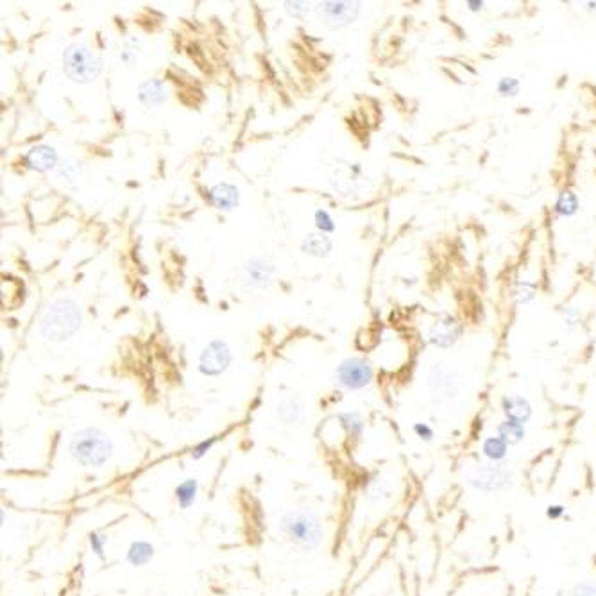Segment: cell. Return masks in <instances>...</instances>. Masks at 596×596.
<instances>
[{"label": "cell", "instance_id": "cell-13", "mask_svg": "<svg viewBox=\"0 0 596 596\" xmlns=\"http://www.w3.org/2000/svg\"><path fill=\"white\" fill-rule=\"evenodd\" d=\"M206 199L219 211H231L240 205V190L229 181L215 183L206 190Z\"/></svg>", "mask_w": 596, "mask_h": 596}, {"label": "cell", "instance_id": "cell-11", "mask_svg": "<svg viewBox=\"0 0 596 596\" xmlns=\"http://www.w3.org/2000/svg\"><path fill=\"white\" fill-rule=\"evenodd\" d=\"M462 337V324L451 314H441L428 326L426 341L437 349H450Z\"/></svg>", "mask_w": 596, "mask_h": 596}, {"label": "cell", "instance_id": "cell-25", "mask_svg": "<svg viewBox=\"0 0 596 596\" xmlns=\"http://www.w3.org/2000/svg\"><path fill=\"white\" fill-rule=\"evenodd\" d=\"M82 172V161L78 158H65L61 159L58 169H56V178L65 183L78 181Z\"/></svg>", "mask_w": 596, "mask_h": 596}, {"label": "cell", "instance_id": "cell-7", "mask_svg": "<svg viewBox=\"0 0 596 596\" xmlns=\"http://www.w3.org/2000/svg\"><path fill=\"white\" fill-rule=\"evenodd\" d=\"M426 385L430 391V396L435 405H444L459 396L460 383L455 369L450 367L444 362L433 364L428 371Z\"/></svg>", "mask_w": 596, "mask_h": 596}, {"label": "cell", "instance_id": "cell-10", "mask_svg": "<svg viewBox=\"0 0 596 596\" xmlns=\"http://www.w3.org/2000/svg\"><path fill=\"white\" fill-rule=\"evenodd\" d=\"M276 278V267L265 256H251L240 268V285L249 292H262L271 288Z\"/></svg>", "mask_w": 596, "mask_h": 596}, {"label": "cell", "instance_id": "cell-28", "mask_svg": "<svg viewBox=\"0 0 596 596\" xmlns=\"http://www.w3.org/2000/svg\"><path fill=\"white\" fill-rule=\"evenodd\" d=\"M108 536L104 532H99V530H93L88 536V545H90L91 553L97 557L99 560H106V548H108Z\"/></svg>", "mask_w": 596, "mask_h": 596}, {"label": "cell", "instance_id": "cell-26", "mask_svg": "<svg viewBox=\"0 0 596 596\" xmlns=\"http://www.w3.org/2000/svg\"><path fill=\"white\" fill-rule=\"evenodd\" d=\"M536 283L528 282V279H518L514 283V288H512V297L518 305H528L536 297Z\"/></svg>", "mask_w": 596, "mask_h": 596}, {"label": "cell", "instance_id": "cell-31", "mask_svg": "<svg viewBox=\"0 0 596 596\" xmlns=\"http://www.w3.org/2000/svg\"><path fill=\"white\" fill-rule=\"evenodd\" d=\"M217 442H219V437H217V435H214V437L205 439V441L197 442L196 446H194L190 450V459L196 460V462H197V460H203L206 455H208L209 451L214 450L215 444H217Z\"/></svg>", "mask_w": 596, "mask_h": 596}, {"label": "cell", "instance_id": "cell-29", "mask_svg": "<svg viewBox=\"0 0 596 596\" xmlns=\"http://www.w3.org/2000/svg\"><path fill=\"white\" fill-rule=\"evenodd\" d=\"M391 496L392 491L389 489L387 483L382 482V480L373 482L367 487V491H365V498H367L371 503H382V501L385 500H391Z\"/></svg>", "mask_w": 596, "mask_h": 596}, {"label": "cell", "instance_id": "cell-37", "mask_svg": "<svg viewBox=\"0 0 596 596\" xmlns=\"http://www.w3.org/2000/svg\"><path fill=\"white\" fill-rule=\"evenodd\" d=\"M466 8H468L471 13H478V11L483 10V2H466Z\"/></svg>", "mask_w": 596, "mask_h": 596}, {"label": "cell", "instance_id": "cell-18", "mask_svg": "<svg viewBox=\"0 0 596 596\" xmlns=\"http://www.w3.org/2000/svg\"><path fill=\"white\" fill-rule=\"evenodd\" d=\"M156 548L154 545L147 539H135L129 542L128 550H126V562L133 568H146L154 560Z\"/></svg>", "mask_w": 596, "mask_h": 596}, {"label": "cell", "instance_id": "cell-32", "mask_svg": "<svg viewBox=\"0 0 596 596\" xmlns=\"http://www.w3.org/2000/svg\"><path fill=\"white\" fill-rule=\"evenodd\" d=\"M283 5H285V11L288 13V16L296 20H305L310 14V11H312L310 2H283Z\"/></svg>", "mask_w": 596, "mask_h": 596}, {"label": "cell", "instance_id": "cell-22", "mask_svg": "<svg viewBox=\"0 0 596 596\" xmlns=\"http://www.w3.org/2000/svg\"><path fill=\"white\" fill-rule=\"evenodd\" d=\"M496 435L503 439L509 446H516V444H521L527 439V424L503 419V421L496 424Z\"/></svg>", "mask_w": 596, "mask_h": 596}, {"label": "cell", "instance_id": "cell-1", "mask_svg": "<svg viewBox=\"0 0 596 596\" xmlns=\"http://www.w3.org/2000/svg\"><path fill=\"white\" fill-rule=\"evenodd\" d=\"M278 534L292 548L299 551L317 550L324 541L326 530L315 512L312 510H287L278 519Z\"/></svg>", "mask_w": 596, "mask_h": 596}, {"label": "cell", "instance_id": "cell-33", "mask_svg": "<svg viewBox=\"0 0 596 596\" xmlns=\"http://www.w3.org/2000/svg\"><path fill=\"white\" fill-rule=\"evenodd\" d=\"M412 432H414V435L419 441L423 442H432L435 439V430L428 423H423V421H417V423L412 424Z\"/></svg>", "mask_w": 596, "mask_h": 596}, {"label": "cell", "instance_id": "cell-14", "mask_svg": "<svg viewBox=\"0 0 596 596\" xmlns=\"http://www.w3.org/2000/svg\"><path fill=\"white\" fill-rule=\"evenodd\" d=\"M60 154L56 147L49 146V144H38V146L31 147L25 154V163L31 170L36 172H50V170L58 169L60 165Z\"/></svg>", "mask_w": 596, "mask_h": 596}, {"label": "cell", "instance_id": "cell-20", "mask_svg": "<svg viewBox=\"0 0 596 596\" xmlns=\"http://www.w3.org/2000/svg\"><path fill=\"white\" fill-rule=\"evenodd\" d=\"M199 478L188 477L185 480L174 487V500H176V505L181 510H188L194 507V503L197 501V494H199Z\"/></svg>", "mask_w": 596, "mask_h": 596}, {"label": "cell", "instance_id": "cell-17", "mask_svg": "<svg viewBox=\"0 0 596 596\" xmlns=\"http://www.w3.org/2000/svg\"><path fill=\"white\" fill-rule=\"evenodd\" d=\"M301 251L312 258H328L333 253L332 235L321 231H312L301 240Z\"/></svg>", "mask_w": 596, "mask_h": 596}, {"label": "cell", "instance_id": "cell-9", "mask_svg": "<svg viewBox=\"0 0 596 596\" xmlns=\"http://www.w3.org/2000/svg\"><path fill=\"white\" fill-rule=\"evenodd\" d=\"M335 383L344 391L356 392L367 389L374 380V371L362 358H344L335 367Z\"/></svg>", "mask_w": 596, "mask_h": 596}, {"label": "cell", "instance_id": "cell-2", "mask_svg": "<svg viewBox=\"0 0 596 596\" xmlns=\"http://www.w3.org/2000/svg\"><path fill=\"white\" fill-rule=\"evenodd\" d=\"M82 328L81 306L70 297H56L43 308L38 332L45 341L65 342Z\"/></svg>", "mask_w": 596, "mask_h": 596}, {"label": "cell", "instance_id": "cell-3", "mask_svg": "<svg viewBox=\"0 0 596 596\" xmlns=\"http://www.w3.org/2000/svg\"><path fill=\"white\" fill-rule=\"evenodd\" d=\"M69 453L76 464L87 469L104 468L115 453L110 433L99 426H82L69 441Z\"/></svg>", "mask_w": 596, "mask_h": 596}, {"label": "cell", "instance_id": "cell-23", "mask_svg": "<svg viewBox=\"0 0 596 596\" xmlns=\"http://www.w3.org/2000/svg\"><path fill=\"white\" fill-rule=\"evenodd\" d=\"M580 209V199L573 190H562L553 205V214L557 219H571Z\"/></svg>", "mask_w": 596, "mask_h": 596}, {"label": "cell", "instance_id": "cell-27", "mask_svg": "<svg viewBox=\"0 0 596 596\" xmlns=\"http://www.w3.org/2000/svg\"><path fill=\"white\" fill-rule=\"evenodd\" d=\"M519 91H521V81L514 76H503L496 81V93L503 99L518 97Z\"/></svg>", "mask_w": 596, "mask_h": 596}, {"label": "cell", "instance_id": "cell-19", "mask_svg": "<svg viewBox=\"0 0 596 596\" xmlns=\"http://www.w3.org/2000/svg\"><path fill=\"white\" fill-rule=\"evenodd\" d=\"M144 52V43L138 36H126L117 49V63L122 69H135Z\"/></svg>", "mask_w": 596, "mask_h": 596}, {"label": "cell", "instance_id": "cell-15", "mask_svg": "<svg viewBox=\"0 0 596 596\" xmlns=\"http://www.w3.org/2000/svg\"><path fill=\"white\" fill-rule=\"evenodd\" d=\"M500 409L501 414H503V419L516 421V423L521 424H528V421H530L534 415L532 403L525 396H521V394H507V396L501 398Z\"/></svg>", "mask_w": 596, "mask_h": 596}, {"label": "cell", "instance_id": "cell-4", "mask_svg": "<svg viewBox=\"0 0 596 596\" xmlns=\"http://www.w3.org/2000/svg\"><path fill=\"white\" fill-rule=\"evenodd\" d=\"M61 65H63L65 76L81 87L95 82L102 72L100 56L87 41H72L65 47Z\"/></svg>", "mask_w": 596, "mask_h": 596}, {"label": "cell", "instance_id": "cell-24", "mask_svg": "<svg viewBox=\"0 0 596 596\" xmlns=\"http://www.w3.org/2000/svg\"><path fill=\"white\" fill-rule=\"evenodd\" d=\"M342 430L353 439H360L365 430V421L358 412H342L337 415Z\"/></svg>", "mask_w": 596, "mask_h": 596}, {"label": "cell", "instance_id": "cell-21", "mask_svg": "<svg viewBox=\"0 0 596 596\" xmlns=\"http://www.w3.org/2000/svg\"><path fill=\"white\" fill-rule=\"evenodd\" d=\"M509 444H507L503 439H500L494 433V435H489L482 441L480 444V450H482V455L487 462L491 464H503L505 459L509 457Z\"/></svg>", "mask_w": 596, "mask_h": 596}, {"label": "cell", "instance_id": "cell-6", "mask_svg": "<svg viewBox=\"0 0 596 596\" xmlns=\"http://www.w3.org/2000/svg\"><path fill=\"white\" fill-rule=\"evenodd\" d=\"M362 13V2H349V0H330V2H319L315 8L319 23L330 31H339V29L349 27L355 23L356 19Z\"/></svg>", "mask_w": 596, "mask_h": 596}, {"label": "cell", "instance_id": "cell-38", "mask_svg": "<svg viewBox=\"0 0 596 596\" xmlns=\"http://www.w3.org/2000/svg\"><path fill=\"white\" fill-rule=\"evenodd\" d=\"M584 5H586L584 10L589 11V13H593V14H596V2H586Z\"/></svg>", "mask_w": 596, "mask_h": 596}, {"label": "cell", "instance_id": "cell-36", "mask_svg": "<svg viewBox=\"0 0 596 596\" xmlns=\"http://www.w3.org/2000/svg\"><path fill=\"white\" fill-rule=\"evenodd\" d=\"M577 319H578V314H577V312H575L573 308L566 310V312H564V321H566V323H568V324H575V321H577Z\"/></svg>", "mask_w": 596, "mask_h": 596}, {"label": "cell", "instance_id": "cell-30", "mask_svg": "<svg viewBox=\"0 0 596 596\" xmlns=\"http://www.w3.org/2000/svg\"><path fill=\"white\" fill-rule=\"evenodd\" d=\"M314 224H315V231L326 233V235H332V233L335 231V220H333L332 214H330L328 209L324 208L315 209Z\"/></svg>", "mask_w": 596, "mask_h": 596}, {"label": "cell", "instance_id": "cell-12", "mask_svg": "<svg viewBox=\"0 0 596 596\" xmlns=\"http://www.w3.org/2000/svg\"><path fill=\"white\" fill-rule=\"evenodd\" d=\"M137 99L146 108H158L169 102L170 88L159 78H149L141 81L137 88Z\"/></svg>", "mask_w": 596, "mask_h": 596}, {"label": "cell", "instance_id": "cell-16", "mask_svg": "<svg viewBox=\"0 0 596 596\" xmlns=\"http://www.w3.org/2000/svg\"><path fill=\"white\" fill-rule=\"evenodd\" d=\"M274 414H276V419H278L283 426H296V424H299L301 421L305 419V401L301 400L299 396L283 398L278 405H276Z\"/></svg>", "mask_w": 596, "mask_h": 596}, {"label": "cell", "instance_id": "cell-5", "mask_svg": "<svg viewBox=\"0 0 596 596\" xmlns=\"http://www.w3.org/2000/svg\"><path fill=\"white\" fill-rule=\"evenodd\" d=\"M514 471L503 462V464H480L469 471L466 482L477 492L482 494H500L514 485Z\"/></svg>", "mask_w": 596, "mask_h": 596}, {"label": "cell", "instance_id": "cell-8", "mask_svg": "<svg viewBox=\"0 0 596 596\" xmlns=\"http://www.w3.org/2000/svg\"><path fill=\"white\" fill-rule=\"evenodd\" d=\"M233 362L231 347L222 339L209 341L199 353L197 371L205 378H219L229 369Z\"/></svg>", "mask_w": 596, "mask_h": 596}, {"label": "cell", "instance_id": "cell-34", "mask_svg": "<svg viewBox=\"0 0 596 596\" xmlns=\"http://www.w3.org/2000/svg\"><path fill=\"white\" fill-rule=\"evenodd\" d=\"M569 596H596V580H582V582H577L573 587H571V591H569Z\"/></svg>", "mask_w": 596, "mask_h": 596}, {"label": "cell", "instance_id": "cell-35", "mask_svg": "<svg viewBox=\"0 0 596 596\" xmlns=\"http://www.w3.org/2000/svg\"><path fill=\"white\" fill-rule=\"evenodd\" d=\"M566 514V507L564 505H559V503H553V505H548L547 507V518L551 519V521H559V519H562V516Z\"/></svg>", "mask_w": 596, "mask_h": 596}]
</instances>
